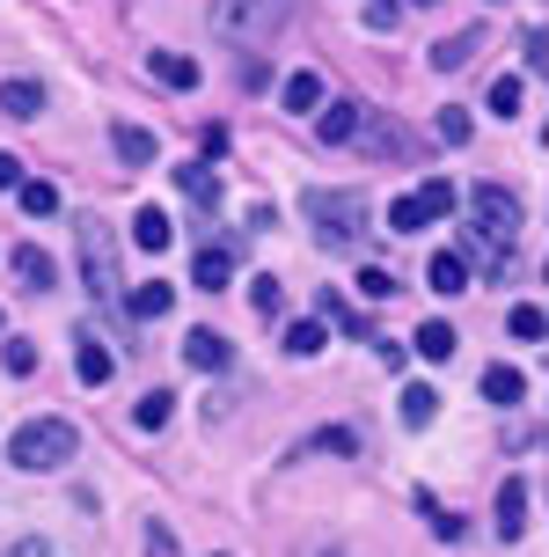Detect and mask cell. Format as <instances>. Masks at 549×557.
I'll use <instances>...</instances> for the list:
<instances>
[{
	"instance_id": "obj_21",
	"label": "cell",
	"mask_w": 549,
	"mask_h": 557,
	"mask_svg": "<svg viewBox=\"0 0 549 557\" xmlns=\"http://www.w3.org/2000/svg\"><path fill=\"white\" fill-rule=\"evenodd\" d=\"M323 345H329V323H323V315H315V323H286V352H294V360H315Z\"/></svg>"
},
{
	"instance_id": "obj_32",
	"label": "cell",
	"mask_w": 549,
	"mask_h": 557,
	"mask_svg": "<svg viewBox=\"0 0 549 557\" xmlns=\"http://www.w3.org/2000/svg\"><path fill=\"white\" fill-rule=\"evenodd\" d=\"M359 133V103H329L323 111V139H352Z\"/></svg>"
},
{
	"instance_id": "obj_22",
	"label": "cell",
	"mask_w": 549,
	"mask_h": 557,
	"mask_svg": "<svg viewBox=\"0 0 549 557\" xmlns=\"http://www.w3.org/2000/svg\"><path fill=\"white\" fill-rule=\"evenodd\" d=\"M169 411H176V396H169V389H147V396L133 404V425H139V433H162Z\"/></svg>"
},
{
	"instance_id": "obj_16",
	"label": "cell",
	"mask_w": 549,
	"mask_h": 557,
	"mask_svg": "<svg viewBox=\"0 0 549 557\" xmlns=\"http://www.w3.org/2000/svg\"><path fill=\"white\" fill-rule=\"evenodd\" d=\"M484 396H491V404H498V411H506V404H521V396H527V374H521V367H484Z\"/></svg>"
},
{
	"instance_id": "obj_13",
	"label": "cell",
	"mask_w": 549,
	"mask_h": 557,
	"mask_svg": "<svg viewBox=\"0 0 549 557\" xmlns=\"http://www.w3.org/2000/svg\"><path fill=\"white\" fill-rule=\"evenodd\" d=\"M139 315V323H162L169 308H176V286H169V278H147V286H133V301H125Z\"/></svg>"
},
{
	"instance_id": "obj_3",
	"label": "cell",
	"mask_w": 549,
	"mask_h": 557,
	"mask_svg": "<svg viewBox=\"0 0 549 557\" xmlns=\"http://www.w3.org/2000/svg\"><path fill=\"white\" fill-rule=\"evenodd\" d=\"M308 221H315V243L323 250H359L366 243V198L359 191H308Z\"/></svg>"
},
{
	"instance_id": "obj_9",
	"label": "cell",
	"mask_w": 549,
	"mask_h": 557,
	"mask_svg": "<svg viewBox=\"0 0 549 557\" xmlns=\"http://www.w3.org/2000/svg\"><path fill=\"white\" fill-rule=\"evenodd\" d=\"M147 74L184 96V88H198V59H191V52H147Z\"/></svg>"
},
{
	"instance_id": "obj_7",
	"label": "cell",
	"mask_w": 549,
	"mask_h": 557,
	"mask_svg": "<svg viewBox=\"0 0 549 557\" xmlns=\"http://www.w3.org/2000/svg\"><path fill=\"white\" fill-rule=\"evenodd\" d=\"M191 278L205 286V294H220V286L235 278V250H227V243H198V257H191Z\"/></svg>"
},
{
	"instance_id": "obj_20",
	"label": "cell",
	"mask_w": 549,
	"mask_h": 557,
	"mask_svg": "<svg viewBox=\"0 0 549 557\" xmlns=\"http://www.w3.org/2000/svg\"><path fill=\"white\" fill-rule=\"evenodd\" d=\"M417 206H425V221H447V213H454V198H462V191H454V184H447V176H425V184H417Z\"/></svg>"
},
{
	"instance_id": "obj_4",
	"label": "cell",
	"mask_w": 549,
	"mask_h": 557,
	"mask_svg": "<svg viewBox=\"0 0 549 557\" xmlns=\"http://www.w3.org/2000/svg\"><path fill=\"white\" fill-rule=\"evenodd\" d=\"M469 213H476V235L513 243V227H521V198L506 191V184H469Z\"/></svg>"
},
{
	"instance_id": "obj_25",
	"label": "cell",
	"mask_w": 549,
	"mask_h": 557,
	"mask_svg": "<svg viewBox=\"0 0 549 557\" xmlns=\"http://www.w3.org/2000/svg\"><path fill=\"white\" fill-rule=\"evenodd\" d=\"M249 308H257L264 323H278V315H286V286H278V278H249Z\"/></svg>"
},
{
	"instance_id": "obj_42",
	"label": "cell",
	"mask_w": 549,
	"mask_h": 557,
	"mask_svg": "<svg viewBox=\"0 0 549 557\" xmlns=\"http://www.w3.org/2000/svg\"><path fill=\"white\" fill-rule=\"evenodd\" d=\"M417 8H433V0H417Z\"/></svg>"
},
{
	"instance_id": "obj_10",
	"label": "cell",
	"mask_w": 549,
	"mask_h": 557,
	"mask_svg": "<svg viewBox=\"0 0 549 557\" xmlns=\"http://www.w3.org/2000/svg\"><path fill=\"white\" fill-rule=\"evenodd\" d=\"M227 360H235V352H227V337H220V331H191V337H184V367H198V374H220Z\"/></svg>"
},
{
	"instance_id": "obj_23",
	"label": "cell",
	"mask_w": 549,
	"mask_h": 557,
	"mask_svg": "<svg viewBox=\"0 0 549 557\" xmlns=\"http://www.w3.org/2000/svg\"><path fill=\"white\" fill-rule=\"evenodd\" d=\"M396 404H403V425H411V433H425V425H433V411H439V396L425 389V382H411Z\"/></svg>"
},
{
	"instance_id": "obj_14",
	"label": "cell",
	"mask_w": 549,
	"mask_h": 557,
	"mask_svg": "<svg viewBox=\"0 0 549 557\" xmlns=\"http://www.w3.org/2000/svg\"><path fill=\"white\" fill-rule=\"evenodd\" d=\"M176 184H184V198H191L198 213H213V206H220V176L205 162H184V169H176Z\"/></svg>"
},
{
	"instance_id": "obj_6",
	"label": "cell",
	"mask_w": 549,
	"mask_h": 557,
	"mask_svg": "<svg viewBox=\"0 0 549 557\" xmlns=\"http://www.w3.org/2000/svg\"><path fill=\"white\" fill-rule=\"evenodd\" d=\"M74 374H82V382H88V389H103V382H110V374H117V360H110V345H103V337H74Z\"/></svg>"
},
{
	"instance_id": "obj_30",
	"label": "cell",
	"mask_w": 549,
	"mask_h": 557,
	"mask_svg": "<svg viewBox=\"0 0 549 557\" xmlns=\"http://www.w3.org/2000/svg\"><path fill=\"white\" fill-rule=\"evenodd\" d=\"M15 198H23L29 221H52V213H59V191H52V184H15Z\"/></svg>"
},
{
	"instance_id": "obj_35",
	"label": "cell",
	"mask_w": 549,
	"mask_h": 557,
	"mask_svg": "<svg viewBox=\"0 0 549 557\" xmlns=\"http://www.w3.org/2000/svg\"><path fill=\"white\" fill-rule=\"evenodd\" d=\"M315 308H323V323H337V331H366V323H359V315H352V308H345V301H337L329 286H323V294H315Z\"/></svg>"
},
{
	"instance_id": "obj_27",
	"label": "cell",
	"mask_w": 549,
	"mask_h": 557,
	"mask_svg": "<svg viewBox=\"0 0 549 557\" xmlns=\"http://www.w3.org/2000/svg\"><path fill=\"white\" fill-rule=\"evenodd\" d=\"M388 227H396V235H425L433 221H425V206L403 191V198H388Z\"/></svg>"
},
{
	"instance_id": "obj_8",
	"label": "cell",
	"mask_w": 549,
	"mask_h": 557,
	"mask_svg": "<svg viewBox=\"0 0 549 557\" xmlns=\"http://www.w3.org/2000/svg\"><path fill=\"white\" fill-rule=\"evenodd\" d=\"M498 535H506V543L527 535V476H506V484H498Z\"/></svg>"
},
{
	"instance_id": "obj_40",
	"label": "cell",
	"mask_w": 549,
	"mask_h": 557,
	"mask_svg": "<svg viewBox=\"0 0 549 557\" xmlns=\"http://www.w3.org/2000/svg\"><path fill=\"white\" fill-rule=\"evenodd\" d=\"M8 557H59L52 543H37V535H23V543H8Z\"/></svg>"
},
{
	"instance_id": "obj_37",
	"label": "cell",
	"mask_w": 549,
	"mask_h": 557,
	"mask_svg": "<svg viewBox=\"0 0 549 557\" xmlns=\"http://www.w3.org/2000/svg\"><path fill=\"white\" fill-rule=\"evenodd\" d=\"M147 557H184L176 535H169V521H147Z\"/></svg>"
},
{
	"instance_id": "obj_17",
	"label": "cell",
	"mask_w": 549,
	"mask_h": 557,
	"mask_svg": "<svg viewBox=\"0 0 549 557\" xmlns=\"http://www.w3.org/2000/svg\"><path fill=\"white\" fill-rule=\"evenodd\" d=\"M110 139H117V154H125V162H133V169H147V162H154V154H162V139L147 133V125H117V133H110Z\"/></svg>"
},
{
	"instance_id": "obj_41",
	"label": "cell",
	"mask_w": 549,
	"mask_h": 557,
	"mask_svg": "<svg viewBox=\"0 0 549 557\" xmlns=\"http://www.w3.org/2000/svg\"><path fill=\"white\" fill-rule=\"evenodd\" d=\"M15 184H23V162H15V154H0V191H15Z\"/></svg>"
},
{
	"instance_id": "obj_26",
	"label": "cell",
	"mask_w": 549,
	"mask_h": 557,
	"mask_svg": "<svg viewBox=\"0 0 549 557\" xmlns=\"http://www.w3.org/2000/svg\"><path fill=\"white\" fill-rule=\"evenodd\" d=\"M417 513H425V529H433L439 543H462V521H454V513H447L433 492H417Z\"/></svg>"
},
{
	"instance_id": "obj_19",
	"label": "cell",
	"mask_w": 549,
	"mask_h": 557,
	"mask_svg": "<svg viewBox=\"0 0 549 557\" xmlns=\"http://www.w3.org/2000/svg\"><path fill=\"white\" fill-rule=\"evenodd\" d=\"M0 111L8 117H37L45 111V88L37 82H0Z\"/></svg>"
},
{
	"instance_id": "obj_31",
	"label": "cell",
	"mask_w": 549,
	"mask_h": 557,
	"mask_svg": "<svg viewBox=\"0 0 549 557\" xmlns=\"http://www.w3.org/2000/svg\"><path fill=\"white\" fill-rule=\"evenodd\" d=\"M359 294H366V301H396L403 286H396V272H388V264H366V272H359Z\"/></svg>"
},
{
	"instance_id": "obj_1",
	"label": "cell",
	"mask_w": 549,
	"mask_h": 557,
	"mask_svg": "<svg viewBox=\"0 0 549 557\" xmlns=\"http://www.w3.org/2000/svg\"><path fill=\"white\" fill-rule=\"evenodd\" d=\"M82 455V433L66 425V418H29V425H15V441H8V462L23 476H52L66 470Z\"/></svg>"
},
{
	"instance_id": "obj_39",
	"label": "cell",
	"mask_w": 549,
	"mask_h": 557,
	"mask_svg": "<svg viewBox=\"0 0 549 557\" xmlns=\"http://www.w3.org/2000/svg\"><path fill=\"white\" fill-rule=\"evenodd\" d=\"M315 447H323V455H352V433H345V425H323Z\"/></svg>"
},
{
	"instance_id": "obj_28",
	"label": "cell",
	"mask_w": 549,
	"mask_h": 557,
	"mask_svg": "<svg viewBox=\"0 0 549 557\" xmlns=\"http://www.w3.org/2000/svg\"><path fill=\"white\" fill-rule=\"evenodd\" d=\"M521 103H527V82H521V74H498V82H491V111L498 117H521Z\"/></svg>"
},
{
	"instance_id": "obj_5",
	"label": "cell",
	"mask_w": 549,
	"mask_h": 557,
	"mask_svg": "<svg viewBox=\"0 0 549 557\" xmlns=\"http://www.w3.org/2000/svg\"><path fill=\"white\" fill-rule=\"evenodd\" d=\"M82 278H88L96 301H117V243L96 221H82Z\"/></svg>"
},
{
	"instance_id": "obj_24",
	"label": "cell",
	"mask_w": 549,
	"mask_h": 557,
	"mask_svg": "<svg viewBox=\"0 0 549 557\" xmlns=\"http://www.w3.org/2000/svg\"><path fill=\"white\" fill-rule=\"evenodd\" d=\"M411 345H417V360H433V367H439V360H454V345H462V337L447 331V323H425Z\"/></svg>"
},
{
	"instance_id": "obj_43",
	"label": "cell",
	"mask_w": 549,
	"mask_h": 557,
	"mask_svg": "<svg viewBox=\"0 0 549 557\" xmlns=\"http://www.w3.org/2000/svg\"><path fill=\"white\" fill-rule=\"evenodd\" d=\"M329 557H337V550H329Z\"/></svg>"
},
{
	"instance_id": "obj_11",
	"label": "cell",
	"mask_w": 549,
	"mask_h": 557,
	"mask_svg": "<svg viewBox=\"0 0 549 557\" xmlns=\"http://www.w3.org/2000/svg\"><path fill=\"white\" fill-rule=\"evenodd\" d=\"M425 286H433V294H469V257H462V250H433V264H425Z\"/></svg>"
},
{
	"instance_id": "obj_2",
	"label": "cell",
	"mask_w": 549,
	"mask_h": 557,
	"mask_svg": "<svg viewBox=\"0 0 549 557\" xmlns=\"http://www.w3.org/2000/svg\"><path fill=\"white\" fill-rule=\"evenodd\" d=\"M294 15V0H213L205 8V29L220 45H272Z\"/></svg>"
},
{
	"instance_id": "obj_38",
	"label": "cell",
	"mask_w": 549,
	"mask_h": 557,
	"mask_svg": "<svg viewBox=\"0 0 549 557\" xmlns=\"http://www.w3.org/2000/svg\"><path fill=\"white\" fill-rule=\"evenodd\" d=\"M366 29H382V37H388V29H396V0H366Z\"/></svg>"
},
{
	"instance_id": "obj_34",
	"label": "cell",
	"mask_w": 549,
	"mask_h": 557,
	"mask_svg": "<svg viewBox=\"0 0 549 557\" xmlns=\"http://www.w3.org/2000/svg\"><path fill=\"white\" fill-rule=\"evenodd\" d=\"M506 331L521 337V345H535V337H542V308H535V301H521L513 315H506Z\"/></svg>"
},
{
	"instance_id": "obj_33",
	"label": "cell",
	"mask_w": 549,
	"mask_h": 557,
	"mask_svg": "<svg viewBox=\"0 0 549 557\" xmlns=\"http://www.w3.org/2000/svg\"><path fill=\"white\" fill-rule=\"evenodd\" d=\"M0 367H8V374H37V345H29V337H8V345H0Z\"/></svg>"
},
{
	"instance_id": "obj_18",
	"label": "cell",
	"mask_w": 549,
	"mask_h": 557,
	"mask_svg": "<svg viewBox=\"0 0 549 557\" xmlns=\"http://www.w3.org/2000/svg\"><path fill=\"white\" fill-rule=\"evenodd\" d=\"M8 264H15V278H23L29 294H45V286H52V257L37 250V243H23V250L8 257Z\"/></svg>"
},
{
	"instance_id": "obj_29",
	"label": "cell",
	"mask_w": 549,
	"mask_h": 557,
	"mask_svg": "<svg viewBox=\"0 0 549 557\" xmlns=\"http://www.w3.org/2000/svg\"><path fill=\"white\" fill-rule=\"evenodd\" d=\"M278 103H286V111H315V103H323V82H315V74H294V82L278 88Z\"/></svg>"
},
{
	"instance_id": "obj_15",
	"label": "cell",
	"mask_w": 549,
	"mask_h": 557,
	"mask_svg": "<svg viewBox=\"0 0 549 557\" xmlns=\"http://www.w3.org/2000/svg\"><path fill=\"white\" fill-rule=\"evenodd\" d=\"M133 243H139V250H169V243H176V227H169L162 206H139V213H133Z\"/></svg>"
},
{
	"instance_id": "obj_12",
	"label": "cell",
	"mask_w": 549,
	"mask_h": 557,
	"mask_svg": "<svg viewBox=\"0 0 549 557\" xmlns=\"http://www.w3.org/2000/svg\"><path fill=\"white\" fill-rule=\"evenodd\" d=\"M476 52H484V29H454L447 45H433V74H462Z\"/></svg>"
},
{
	"instance_id": "obj_36",
	"label": "cell",
	"mask_w": 549,
	"mask_h": 557,
	"mask_svg": "<svg viewBox=\"0 0 549 557\" xmlns=\"http://www.w3.org/2000/svg\"><path fill=\"white\" fill-rule=\"evenodd\" d=\"M469 133H476L469 111H439V139H447V147H469Z\"/></svg>"
}]
</instances>
